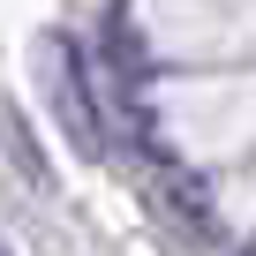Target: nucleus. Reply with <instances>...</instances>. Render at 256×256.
I'll return each mask as SVG.
<instances>
[{
	"mask_svg": "<svg viewBox=\"0 0 256 256\" xmlns=\"http://www.w3.org/2000/svg\"><path fill=\"white\" fill-rule=\"evenodd\" d=\"M53 98H60V113H68V128H76V144L98 158L106 144H98V106H90V90H83V53L68 46V38H53Z\"/></svg>",
	"mask_w": 256,
	"mask_h": 256,
	"instance_id": "1",
	"label": "nucleus"
}]
</instances>
